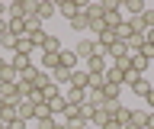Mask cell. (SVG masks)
I'll return each mask as SVG.
<instances>
[{"mask_svg": "<svg viewBox=\"0 0 154 129\" xmlns=\"http://www.w3.org/2000/svg\"><path fill=\"white\" fill-rule=\"evenodd\" d=\"M151 81L144 78V74H132V84H128V90H132V94H138V97H148V94H151Z\"/></svg>", "mask_w": 154, "mask_h": 129, "instance_id": "obj_1", "label": "cell"}, {"mask_svg": "<svg viewBox=\"0 0 154 129\" xmlns=\"http://www.w3.org/2000/svg\"><path fill=\"white\" fill-rule=\"evenodd\" d=\"M48 36H51V32H45V26H38V29L29 32L26 39H29V45H32V52H42V49H45V39H48Z\"/></svg>", "mask_w": 154, "mask_h": 129, "instance_id": "obj_2", "label": "cell"}, {"mask_svg": "<svg viewBox=\"0 0 154 129\" xmlns=\"http://www.w3.org/2000/svg\"><path fill=\"white\" fill-rule=\"evenodd\" d=\"M55 13H58V3H48V0H38V7H35V20H38V23L51 20Z\"/></svg>", "mask_w": 154, "mask_h": 129, "instance_id": "obj_3", "label": "cell"}, {"mask_svg": "<svg viewBox=\"0 0 154 129\" xmlns=\"http://www.w3.org/2000/svg\"><path fill=\"white\" fill-rule=\"evenodd\" d=\"M106 68H109V65H106V58L103 55H90V58H87V74H106Z\"/></svg>", "mask_w": 154, "mask_h": 129, "instance_id": "obj_4", "label": "cell"}, {"mask_svg": "<svg viewBox=\"0 0 154 129\" xmlns=\"http://www.w3.org/2000/svg\"><path fill=\"white\" fill-rule=\"evenodd\" d=\"M0 81L3 84H19V71L10 65V61H0Z\"/></svg>", "mask_w": 154, "mask_h": 129, "instance_id": "obj_5", "label": "cell"}, {"mask_svg": "<svg viewBox=\"0 0 154 129\" xmlns=\"http://www.w3.org/2000/svg\"><path fill=\"white\" fill-rule=\"evenodd\" d=\"M74 52H77V58H80V61H87V58H90V55L96 52V39H80Z\"/></svg>", "mask_w": 154, "mask_h": 129, "instance_id": "obj_6", "label": "cell"}, {"mask_svg": "<svg viewBox=\"0 0 154 129\" xmlns=\"http://www.w3.org/2000/svg\"><path fill=\"white\" fill-rule=\"evenodd\" d=\"M64 100H67V107H84V103H87V90H77V87H67Z\"/></svg>", "mask_w": 154, "mask_h": 129, "instance_id": "obj_7", "label": "cell"}, {"mask_svg": "<svg viewBox=\"0 0 154 129\" xmlns=\"http://www.w3.org/2000/svg\"><path fill=\"white\" fill-rule=\"evenodd\" d=\"M71 87H77V90H87V87H90V74H87L84 68L71 71Z\"/></svg>", "mask_w": 154, "mask_h": 129, "instance_id": "obj_8", "label": "cell"}, {"mask_svg": "<svg viewBox=\"0 0 154 129\" xmlns=\"http://www.w3.org/2000/svg\"><path fill=\"white\" fill-rule=\"evenodd\" d=\"M122 23H125L122 10H109V13H103V26H106V29H119Z\"/></svg>", "mask_w": 154, "mask_h": 129, "instance_id": "obj_9", "label": "cell"}, {"mask_svg": "<svg viewBox=\"0 0 154 129\" xmlns=\"http://www.w3.org/2000/svg\"><path fill=\"white\" fill-rule=\"evenodd\" d=\"M61 68L64 71H77V65H80V58H77V52H67V49H61Z\"/></svg>", "mask_w": 154, "mask_h": 129, "instance_id": "obj_10", "label": "cell"}, {"mask_svg": "<svg viewBox=\"0 0 154 129\" xmlns=\"http://www.w3.org/2000/svg\"><path fill=\"white\" fill-rule=\"evenodd\" d=\"M148 65H151V58H148L144 52H135V55H132V71H135V74H144Z\"/></svg>", "mask_w": 154, "mask_h": 129, "instance_id": "obj_11", "label": "cell"}, {"mask_svg": "<svg viewBox=\"0 0 154 129\" xmlns=\"http://www.w3.org/2000/svg\"><path fill=\"white\" fill-rule=\"evenodd\" d=\"M45 103L51 107V113H55V116H64V110H67V100H64V94H58V97L45 100Z\"/></svg>", "mask_w": 154, "mask_h": 129, "instance_id": "obj_12", "label": "cell"}, {"mask_svg": "<svg viewBox=\"0 0 154 129\" xmlns=\"http://www.w3.org/2000/svg\"><path fill=\"white\" fill-rule=\"evenodd\" d=\"M125 45H128V52H132V55H135V52H141L144 45H148V42H144V32H132Z\"/></svg>", "mask_w": 154, "mask_h": 129, "instance_id": "obj_13", "label": "cell"}, {"mask_svg": "<svg viewBox=\"0 0 154 129\" xmlns=\"http://www.w3.org/2000/svg\"><path fill=\"white\" fill-rule=\"evenodd\" d=\"M71 29H74V32H87V29H90V16H87V13L80 10V13L74 16V20H71Z\"/></svg>", "mask_w": 154, "mask_h": 129, "instance_id": "obj_14", "label": "cell"}, {"mask_svg": "<svg viewBox=\"0 0 154 129\" xmlns=\"http://www.w3.org/2000/svg\"><path fill=\"white\" fill-rule=\"evenodd\" d=\"M112 119H116V123H119L122 129H125V126H132V110H128V107L122 103V107L116 110V116H112Z\"/></svg>", "mask_w": 154, "mask_h": 129, "instance_id": "obj_15", "label": "cell"}, {"mask_svg": "<svg viewBox=\"0 0 154 129\" xmlns=\"http://www.w3.org/2000/svg\"><path fill=\"white\" fill-rule=\"evenodd\" d=\"M10 65H13L16 71H26V68H32V58H29V55H16V52H13V58H10Z\"/></svg>", "mask_w": 154, "mask_h": 129, "instance_id": "obj_16", "label": "cell"}, {"mask_svg": "<svg viewBox=\"0 0 154 129\" xmlns=\"http://www.w3.org/2000/svg\"><path fill=\"white\" fill-rule=\"evenodd\" d=\"M103 97H106V100H112V103H119V97H122V87H119V84H109V81H106Z\"/></svg>", "mask_w": 154, "mask_h": 129, "instance_id": "obj_17", "label": "cell"}, {"mask_svg": "<svg viewBox=\"0 0 154 129\" xmlns=\"http://www.w3.org/2000/svg\"><path fill=\"white\" fill-rule=\"evenodd\" d=\"M16 113H19V119H23V123H29V119L35 116V107H32L29 100H23V103H19V107H16Z\"/></svg>", "mask_w": 154, "mask_h": 129, "instance_id": "obj_18", "label": "cell"}, {"mask_svg": "<svg viewBox=\"0 0 154 129\" xmlns=\"http://www.w3.org/2000/svg\"><path fill=\"white\" fill-rule=\"evenodd\" d=\"M109 119H112V116H109V113H106V110L100 107V110L93 113V119H90V126H96V129H106V123H109Z\"/></svg>", "mask_w": 154, "mask_h": 129, "instance_id": "obj_19", "label": "cell"}, {"mask_svg": "<svg viewBox=\"0 0 154 129\" xmlns=\"http://www.w3.org/2000/svg\"><path fill=\"white\" fill-rule=\"evenodd\" d=\"M32 119H35V123H45V119H55V113H51V107H48V103H38Z\"/></svg>", "mask_w": 154, "mask_h": 129, "instance_id": "obj_20", "label": "cell"}, {"mask_svg": "<svg viewBox=\"0 0 154 129\" xmlns=\"http://www.w3.org/2000/svg\"><path fill=\"white\" fill-rule=\"evenodd\" d=\"M122 7L128 10V20H132V16H141V13H144V3H141V0H125Z\"/></svg>", "mask_w": 154, "mask_h": 129, "instance_id": "obj_21", "label": "cell"}, {"mask_svg": "<svg viewBox=\"0 0 154 129\" xmlns=\"http://www.w3.org/2000/svg\"><path fill=\"white\" fill-rule=\"evenodd\" d=\"M51 84H55V87H58V84H71V71L55 68V71H51Z\"/></svg>", "mask_w": 154, "mask_h": 129, "instance_id": "obj_22", "label": "cell"}, {"mask_svg": "<svg viewBox=\"0 0 154 129\" xmlns=\"http://www.w3.org/2000/svg\"><path fill=\"white\" fill-rule=\"evenodd\" d=\"M84 13L90 16V23H93V20H103V3H87Z\"/></svg>", "mask_w": 154, "mask_h": 129, "instance_id": "obj_23", "label": "cell"}, {"mask_svg": "<svg viewBox=\"0 0 154 129\" xmlns=\"http://www.w3.org/2000/svg\"><path fill=\"white\" fill-rule=\"evenodd\" d=\"M132 126H138V129L148 126V110H132Z\"/></svg>", "mask_w": 154, "mask_h": 129, "instance_id": "obj_24", "label": "cell"}, {"mask_svg": "<svg viewBox=\"0 0 154 129\" xmlns=\"http://www.w3.org/2000/svg\"><path fill=\"white\" fill-rule=\"evenodd\" d=\"M122 55H132V52H128V45H125V42H116V45H112V49H109V58H122Z\"/></svg>", "mask_w": 154, "mask_h": 129, "instance_id": "obj_25", "label": "cell"}, {"mask_svg": "<svg viewBox=\"0 0 154 129\" xmlns=\"http://www.w3.org/2000/svg\"><path fill=\"white\" fill-rule=\"evenodd\" d=\"M35 87H38V90H48V87H51V74H48V71H42V68H38V78H35Z\"/></svg>", "mask_w": 154, "mask_h": 129, "instance_id": "obj_26", "label": "cell"}, {"mask_svg": "<svg viewBox=\"0 0 154 129\" xmlns=\"http://www.w3.org/2000/svg\"><path fill=\"white\" fill-rule=\"evenodd\" d=\"M138 20H141L144 32H148V29H154V10H151V7H144V13H141V16H138Z\"/></svg>", "mask_w": 154, "mask_h": 129, "instance_id": "obj_27", "label": "cell"}, {"mask_svg": "<svg viewBox=\"0 0 154 129\" xmlns=\"http://www.w3.org/2000/svg\"><path fill=\"white\" fill-rule=\"evenodd\" d=\"M64 126H67V129H87V119L80 116V110H77V116H71V119H64Z\"/></svg>", "mask_w": 154, "mask_h": 129, "instance_id": "obj_28", "label": "cell"}, {"mask_svg": "<svg viewBox=\"0 0 154 129\" xmlns=\"http://www.w3.org/2000/svg\"><path fill=\"white\" fill-rule=\"evenodd\" d=\"M42 52H51V55H58V52H61V39H58V36H48L45 39V49Z\"/></svg>", "mask_w": 154, "mask_h": 129, "instance_id": "obj_29", "label": "cell"}, {"mask_svg": "<svg viewBox=\"0 0 154 129\" xmlns=\"http://www.w3.org/2000/svg\"><path fill=\"white\" fill-rule=\"evenodd\" d=\"M106 87V74H90V87L87 90H103Z\"/></svg>", "mask_w": 154, "mask_h": 129, "instance_id": "obj_30", "label": "cell"}, {"mask_svg": "<svg viewBox=\"0 0 154 129\" xmlns=\"http://www.w3.org/2000/svg\"><path fill=\"white\" fill-rule=\"evenodd\" d=\"M0 45H3V49H10V52H13V49H16V36H13V32H3V36H0Z\"/></svg>", "mask_w": 154, "mask_h": 129, "instance_id": "obj_31", "label": "cell"}, {"mask_svg": "<svg viewBox=\"0 0 154 129\" xmlns=\"http://www.w3.org/2000/svg\"><path fill=\"white\" fill-rule=\"evenodd\" d=\"M128 36H132V26H128V20H125L122 26L116 29V39H119V42H128Z\"/></svg>", "mask_w": 154, "mask_h": 129, "instance_id": "obj_32", "label": "cell"}, {"mask_svg": "<svg viewBox=\"0 0 154 129\" xmlns=\"http://www.w3.org/2000/svg\"><path fill=\"white\" fill-rule=\"evenodd\" d=\"M13 52H16V55H29V52H32V45H29L26 36H23V39H16V49H13Z\"/></svg>", "mask_w": 154, "mask_h": 129, "instance_id": "obj_33", "label": "cell"}, {"mask_svg": "<svg viewBox=\"0 0 154 129\" xmlns=\"http://www.w3.org/2000/svg\"><path fill=\"white\" fill-rule=\"evenodd\" d=\"M93 113H96V107H90V103H84V107H80V116L87 119V126H90V119H93Z\"/></svg>", "mask_w": 154, "mask_h": 129, "instance_id": "obj_34", "label": "cell"}, {"mask_svg": "<svg viewBox=\"0 0 154 129\" xmlns=\"http://www.w3.org/2000/svg\"><path fill=\"white\" fill-rule=\"evenodd\" d=\"M58 119H45V123H35V129H55Z\"/></svg>", "mask_w": 154, "mask_h": 129, "instance_id": "obj_35", "label": "cell"}, {"mask_svg": "<svg viewBox=\"0 0 154 129\" xmlns=\"http://www.w3.org/2000/svg\"><path fill=\"white\" fill-rule=\"evenodd\" d=\"M7 29H10V20H7V16H0V36H3Z\"/></svg>", "mask_w": 154, "mask_h": 129, "instance_id": "obj_36", "label": "cell"}, {"mask_svg": "<svg viewBox=\"0 0 154 129\" xmlns=\"http://www.w3.org/2000/svg\"><path fill=\"white\" fill-rule=\"evenodd\" d=\"M144 42H148V45L154 49V29H148V32H144Z\"/></svg>", "mask_w": 154, "mask_h": 129, "instance_id": "obj_37", "label": "cell"}, {"mask_svg": "<svg viewBox=\"0 0 154 129\" xmlns=\"http://www.w3.org/2000/svg\"><path fill=\"white\" fill-rule=\"evenodd\" d=\"M144 103H148V107H151V113H154V87H151V94L144 97Z\"/></svg>", "mask_w": 154, "mask_h": 129, "instance_id": "obj_38", "label": "cell"}, {"mask_svg": "<svg viewBox=\"0 0 154 129\" xmlns=\"http://www.w3.org/2000/svg\"><path fill=\"white\" fill-rule=\"evenodd\" d=\"M144 129H154V113H148V126Z\"/></svg>", "mask_w": 154, "mask_h": 129, "instance_id": "obj_39", "label": "cell"}, {"mask_svg": "<svg viewBox=\"0 0 154 129\" xmlns=\"http://www.w3.org/2000/svg\"><path fill=\"white\" fill-rule=\"evenodd\" d=\"M7 10H10V7H7V3H0V16H7Z\"/></svg>", "mask_w": 154, "mask_h": 129, "instance_id": "obj_40", "label": "cell"}, {"mask_svg": "<svg viewBox=\"0 0 154 129\" xmlns=\"http://www.w3.org/2000/svg\"><path fill=\"white\" fill-rule=\"evenodd\" d=\"M55 129H67V126H64V123H55Z\"/></svg>", "mask_w": 154, "mask_h": 129, "instance_id": "obj_41", "label": "cell"}, {"mask_svg": "<svg viewBox=\"0 0 154 129\" xmlns=\"http://www.w3.org/2000/svg\"><path fill=\"white\" fill-rule=\"evenodd\" d=\"M3 126H7V123H3V119H0V129H3Z\"/></svg>", "mask_w": 154, "mask_h": 129, "instance_id": "obj_42", "label": "cell"}, {"mask_svg": "<svg viewBox=\"0 0 154 129\" xmlns=\"http://www.w3.org/2000/svg\"><path fill=\"white\" fill-rule=\"evenodd\" d=\"M0 61H3V58H0Z\"/></svg>", "mask_w": 154, "mask_h": 129, "instance_id": "obj_43", "label": "cell"}, {"mask_svg": "<svg viewBox=\"0 0 154 129\" xmlns=\"http://www.w3.org/2000/svg\"><path fill=\"white\" fill-rule=\"evenodd\" d=\"M26 129H29V126H26Z\"/></svg>", "mask_w": 154, "mask_h": 129, "instance_id": "obj_44", "label": "cell"}]
</instances>
